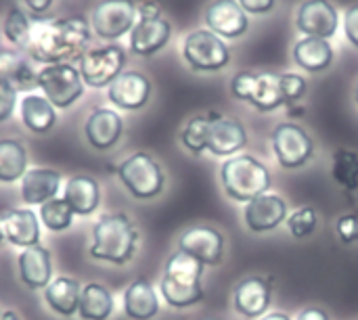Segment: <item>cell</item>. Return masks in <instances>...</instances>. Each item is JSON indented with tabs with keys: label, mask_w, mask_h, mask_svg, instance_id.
Returning a JSON list of instances; mask_svg holds the SVG:
<instances>
[{
	"label": "cell",
	"mask_w": 358,
	"mask_h": 320,
	"mask_svg": "<svg viewBox=\"0 0 358 320\" xmlns=\"http://www.w3.org/2000/svg\"><path fill=\"white\" fill-rule=\"evenodd\" d=\"M90 25L84 17L48 19L31 25L27 52L38 63H69L80 61L88 50Z\"/></svg>",
	"instance_id": "cell-1"
},
{
	"label": "cell",
	"mask_w": 358,
	"mask_h": 320,
	"mask_svg": "<svg viewBox=\"0 0 358 320\" xmlns=\"http://www.w3.org/2000/svg\"><path fill=\"white\" fill-rule=\"evenodd\" d=\"M138 247V228L124 212L101 216L92 226L90 258L115 266L128 264Z\"/></svg>",
	"instance_id": "cell-2"
},
{
	"label": "cell",
	"mask_w": 358,
	"mask_h": 320,
	"mask_svg": "<svg viewBox=\"0 0 358 320\" xmlns=\"http://www.w3.org/2000/svg\"><path fill=\"white\" fill-rule=\"evenodd\" d=\"M206 266L185 252H174L164 268V277L159 281V293L172 308H191L203 302L206 291L201 285Z\"/></svg>",
	"instance_id": "cell-3"
},
{
	"label": "cell",
	"mask_w": 358,
	"mask_h": 320,
	"mask_svg": "<svg viewBox=\"0 0 358 320\" xmlns=\"http://www.w3.org/2000/svg\"><path fill=\"white\" fill-rule=\"evenodd\" d=\"M220 184L227 193L237 203H250L252 199L264 195L273 187V176L271 170L254 155L250 153H239L220 166Z\"/></svg>",
	"instance_id": "cell-4"
},
{
	"label": "cell",
	"mask_w": 358,
	"mask_h": 320,
	"mask_svg": "<svg viewBox=\"0 0 358 320\" xmlns=\"http://www.w3.org/2000/svg\"><path fill=\"white\" fill-rule=\"evenodd\" d=\"M115 172L124 189L138 201H149L159 197L166 187V174L159 161L145 151H136L128 155L117 166Z\"/></svg>",
	"instance_id": "cell-5"
},
{
	"label": "cell",
	"mask_w": 358,
	"mask_h": 320,
	"mask_svg": "<svg viewBox=\"0 0 358 320\" xmlns=\"http://www.w3.org/2000/svg\"><path fill=\"white\" fill-rule=\"evenodd\" d=\"M182 59L197 73H216L229 67L231 48L227 40H222L208 27H199L185 36Z\"/></svg>",
	"instance_id": "cell-6"
},
{
	"label": "cell",
	"mask_w": 358,
	"mask_h": 320,
	"mask_svg": "<svg viewBox=\"0 0 358 320\" xmlns=\"http://www.w3.org/2000/svg\"><path fill=\"white\" fill-rule=\"evenodd\" d=\"M271 147L283 170H300L315 157V140L296 122H281L271 132Z\"/></svg>",
	"instance_id": "cell-7"
},
{
	"label": "cell",
	"mask_w": 358,
	"mask_h": 320,
	"mask_svg": "<svg viewBox=\"0 0 358 320\" xmlns=\"http://www.w3.org/2000/svg\"><path fill=\"white\" fill-rule=\"evenodd\" d=\"M84 86L80 69L71 63H52L38 71V88L55 109L71 107L84 94Z\"/></svg>",
	"instance_id": "cell-8"
},
{
	"label": "cell",
	"mask_w": 358,
	"mask_h": 320,
	"mask_svg": "<svg viewBox=\"0 0 358 320\" xmlns=\"http://www.w3.org/2000/svg\"><path fill=\"white\" fill-rule=\"evenodd\" d=\"M126 50L117 42L88 48L80 59V75L90 88H109V84L124 71Z\"/></svg>",
	"instance_id": "cell-9"
},
{
	"label": "cell",
	"mask_w": 358,
	"mask_h": 320,
	"mask_svg": "<svg viewBox=\"0 0 358 320\" xmlns=\"http://www.w3.org/2000/svg\"><path fill=\"white\" fill-rule=\"evenodd\" d=\"M138 21L134 0H103L92 10V29L101 40L115 42L130 34Z\"/></svg>",
	"instance_id": "cell-10"
},
{
	"label": "cell",
	"mask_w": 358,
	"mask_h": 320,
	"mask_svg": "<svg viewBox=\"0 0 358 320\" xmlns=\"http://www.w3.org/2000/svg\"><path fill=\"white\" fill-rule=\"evenodd\" d=\"M294 25L302 36L331 40L340 29V10L331 0H304L296 8Z\"/></svg>",
	"instance_id": "cell-11"
},
{
	"label": "cell",
	"mask_w": 358,
	"mask_h": 320,
	"mask_svg": "<svg viewBox=\"0 0 358 320\" xmlns=\"http://www.w3.org/2000/svg\"><path fill=\"white\" fill-rule=\"evenodd\" d=\"M203 23L222 40H239L250 31V15L237 0H212L203 8Z\"/></svg>",
	"instance_id": "cell-12"
},
{
	"label": "cell",
	"mask_w": 358,
	"mask_h": 320,
	"mask_svg": "<svg viewBox=\"0 0 358 320\" xmlns=\"http://www.w3.org/2000/svg\"><path fill=\"white\" fill-rule=\"evenodd\" d=\"M210 113V130H208V151L216 157H233L248 145V130L245 126L218 111Z\"/></svg>",
	"instance_id": "cell-13"
},
{
	"label": "cell",
	"mask_w": 358,
	"mask_h": 320,
	"mask_svg": "<svg viewBox=\"0 0 358 320\" xmlns=\"http://www.w3.org/2000/svg\"><path fill=\"white\" fill-rule=\"evenodd\" d=\"M153 86L151 80L143 71L124 69L107 88V96L111 105H115L122 111H138L143 109L151 99Z\"/></svg>",
	"instance_id": "cell-14"
},
{
	"label": "cell",
	"mask_w": 358,
	"mask_h": 320,
	"mask_svg": "<svg viewBox=\"0 0 358 320\" xmlns=\"http://www.w3.org/2000/svg\"><path fill=\"white\" fill-rule=\"evenodd\" d=\"M178 249L203 266H218L224 258V235L212 226H191L178 237Z\"/></svg>",
	"instance_id": "cell-15"
},
{
	"label": "cell",
	"mask_w": 358,
	"mask_h": 320,
	"mask_svg": "<svg viewBox=\"0 0 358 320\" xmlns=\"http://www.w3.org/2000/svg\"><path fill=\"white\" fill-rule=\"evenodd\" d=\"M287 203L277 193H264L245 203L243 210V222L252 233H271L279 228L287 220Z\"/></svg>",
	"instance_id": "cell-16"
},
{
	"label": "cell",
	"mask_w": 358,
	"mask_h": 320,
	"mask_svg": "<svg viewBox=\"0 0 358 320\" xmlns=\"http://www.w3.org/2000/svg\"><path fill=\"white\" fill-rule=\"evenodd\" d=\"M273 302V279L248 277L233 291V306L245 319H262Z\"/></svg>",
	"instance_id": "cell-17"
},
{
	"label": "cell",
	"mask_w": 358,
	"mask_h": 320,
	"mask_svg": "<svg viewBox=\"0 0 358 320\" xmlns=\"http://www.w3.org/2000/svg\"><path fill=\"white\" fill-rule=\"evenodd\" d=\"M124 134V119L115 109L96 107L84 124V136L96 151L113 149Z\"/></svg>",
	"instance_id": "cell-18"
},
{
	"label": "cell",
	"mask_w": 358,
	"mask_h": 320,
	"mask_svg": "<svg viewBox=\"0 0 358 320\" xmlns=\"http://www.w3.org/2000/svg\"><path fill=\"white\" fill-rule=\"evenodd\" d=\"M17 275L23 287L31 291H44L52 281V256L46 247H25L17 256Z\"/></svg>",
	"instance_id": "cell-19"
},
{
	"label": "cell",
	"mask_w": 358,
	"mask_h": 320,
	"mask_svg": "<svg viewBox=\"0 0 358 320\" xmlns=\"http://www.w3.org/2000/svg\"><path fill=\"white\" fill-rule=\"evenodd\" d=\"M130 50L138 57H153L168 46L172 40V23L166 17L157 19H138L132 27Z\"/></svg>",
	"instance_id": "cell-20"
},
{
	"label": "cell",
	"mask_w": 358,
	"mask_h": 320,
	"mask_svg": "<svg viewBox=\"0 0 358 320\" xmlns=\"http://www.w3.org/2000/svg\"><path fill=\"white\" fill-rule=\"evenodd\" d=\"M63 176L52 168H31L21 178V199L25 205H44L61 191Z\"/></svg>",
	"instance_id": "cell-21"
},
{
	"label": "cell",
	"mask_w": 358,
	"mask_h": 320,
	"mask_svg": "<svg viewBox=\"0 0 358 320\" xmlns=\"http://www.w3.org/2000/svg\"><path fill=\"white\" fill-rule=\"evenodd\" d=\"M4 239L15 247L40 245V218L29 208H13L2 212Z\"/></svg>",
	"instance_id": "cell-22"
},
{
	"label": "cell",
	"mask_w": 358,
	"mask_h": 320,
	"mask_svg": "<svg viewBox=\"0 0 358 320\" xmlns=\"http://www.w3.org/2000/svg\"><path fill=\"white\" fill-rule=\"evenodd\" d=\"M294 63L308 73H323L336 61V50L329 40L302 36L292 48Z\"/></svg>",
	"instance_id": "cell-23"
},
{
	"label": "cell",
	"mask_w": 358,
	"mask_h": 320,
	"mask_svg": "<svg viewBox=\"0 0 358 320\" xmlns=\"http://www.w3.org/2000/svg\"><path fill=\"white\" fill-rule=\"evenodd\" d=\"M63 199L76 216H90L101 205L99 180L88 174H76L65 182Z\"/></svg>",
	"instance_id": "cell-24"
},
{
	"label": "cell",
	"mask_w": 358,
	"mask_h": 320,
	"mask_svg": "<svg viewBox=\"0 0 358 320\" xmlns=\"http://www.w3.org/2000/svg\"><path fill=\"white\" fill-rule=\"evenodd\" d=\"M0 84L29 94L38 88V71L15 50H0Z\"/></svg>",
	"instance_id": "cell-25"
},
{
	"label": "cell",
	"mask_w": 358,
	"mask_h": 320,
	"mask_svg": "<svg viewBox=\"0 0 358 320\" xmlns=\"http://www.w3.org/2000/svg\"><path fill=\"white\" fill-rule=\"evenodd\" d=\"M159 312V298L147 279L132 281L124 291V314L132 320H151Z\"/></svg>",
	"instance_id": "cell-26"
},
{
	"label": "cell",
	"mask_w": 358,
	"mask_h": 320,
	"mask_svg": "<svg viewBox=\"0 0 358 320\" xmlns=\"http://www.w3.org/2000/svg\"><path fill=\"white\" fill-rule=\"evenodd\" d=\"M80 293H82L80 281H76L73 277H57L44 289V304L55 314L69 319V317L78 314Z\"/></svg>",
	"instance_id": "cell-27"
},
{
	"label": "cell",
	"mask_w": 358,
	"mask_h": 320,
	"mask_svg": "<svg viewBox=\"0 0 358 320\" xmlns=\"http://www.w3.org/2000/svg\"><path fill=\"white\" fill-rule=\"evenodd\" d=\"M19 113L23 126L34 134H46L57 124V109L44 94H25L19 103Z\"/></svg>",
	"instance_id": "cell-28"
},
{
	"label": "cell",
	"mask_w": 358,
	"mask_h": 320,
	"mask_svg": "<svg viewBox=\"0 0 358 320\" xmlns=\"http://www.w3.org/2000/svg\"><path fill=\"white\" fill-rule=\"evenodd\" d=\"M248 103L254 109H258L260 113H271V111H277V109L285 107L279 73H275V71H256V80H254Z\"/></svg>",
	"instance_id": "cell-29"
},
{
	"label": "cell",
	"mask_w": 358,
	"mask_h": 320,
	"mask_svg": "<svg viewBox=\"0 0 358 320\" xmlns=\"http://www.w3.org/2000/svg\"><path fill=\"white\" fill-rule=\"evenodd\" d=\"M115 302L111 291L101 283H86L80 293L78 317L82 320H109Z\"/></svg>",
	"instance_id": "cell-30"
},
{
	"label": "cell",
	"mask_w": 358,
	"mask_h": 320,
	"mask_svg": "<svg viewBox=\"0 0 358 320\" xmlns=\"http://www.w3.org/2000/svg\"><path fill=\"white\" fill-rule=\"evenodd\" d=\"M27 172V151L21 140L2 138L0 140V182L10 184L21 180Z\"/></svg>",
	"instance_id": "cell-31"
},
{
	"label": "cell",
	"mask_w": 358,
	"mask_h": 320,
	"mask_svg": "<svg viewBox=\"0 0 358 320\" xmlns=\"http://www.w3.org/2000/svg\"><path fill=\"white\" fill-rule=\"evenodd\" d=\"M331 178L346 191L358 189V153L352 149H336L331 155Z\"/></svg>",
	"instance_id": "cell-32"
},
{
	"label": "cell",
	"mask_w": 358,
	"mask_h": 320,
	"mask_svg": "<svg viewBox=\"0 0 358 320\" xmlns=\"http://www.w3.org/2000/svg\"><path fill=\"white\" fill-rule=\"evenodd\" d=\"M208 130H210V113L193 115L180 132L182 147L193 155L206 153L208 151Z\"/></svg>",
	"instance_id": "cell-33"
},
{
	"label": "cell",
	"mask_w": 358,
	"mask_h": 320,
	"mask_svg": "<svg viewBox=\"0 0 358 320\" xmlns=\"http://www.w3.org/2000/svg\"><path fill=\"white\" fill-rule=\"evenodd\" d=\"M73 216L76 214L71 212V208L67 205V201L63 197H55V199L46 201L44 205H40V212H38L40 222L52 233L67 231L73 222Z\"/></svg>",
	"instance_id": "cell-34"
},
{
	"label": "cell",
	"mask_w": 358,
	"mask_h": 320,
	"mask_svg": "<svg viewBox=\"0 0 358 320\" xmlns=\"http://www.w3.org/2000/svg\"><path fill=\"white\" fill-rule=\"evenodd\" d=\"M31 19L21 10V8H10L6 19H4V38L17 46V48H27V42H29V36H31Z\"/></svg>",
	"instance_id": "cell-35"
},
{
	"label": "cell",
	"mask_w": 358,
	"mask_h": 320,
	"mask_svg": "<svg viewBox=\"0 0 358 320\" xmlns=\"http://www.w3.org/2000/svg\"><path fill=\"white\" fill-rule=\"evenodd\" d=\"M287 224V231L292 233V237L296 239H306L310 237L315 231H317V224H319V216H317V210L310 208V205H304L296 212H292L285 220Z\"/></svg>",
	"instance_id": "cell-36"
},
{
	"label": "cell",
	"mask_w": 358,
	"mask_h": 320,
	"mask_svg": "<svg viewBox=\"0 0 358 320\" xmlns=\"http://www.w3.org/2000/svg\"><path fill=\"white\" fill-rule=\"evenodd\" d=\"M281 78V90L285 99V107H292L302 101V96L308 92V80L302 73L296 71H283L279 73Z\"/></svg>",
	"instance_id": "cell-37"
},
{
	"label": "cell",
	"mask_w": 358,
	"mask_h": 320,
	"mask_svg": "<svg viewBox=\"0 0 358 320\" xmlns=\"http://www.w3.org/2000/svg\"><path fill=\"white\" fill-rule=\"evenodd\" d=\"M336 235L344 245L358 243V214H344L336 222Z\"/></svg>",
	"instance_id": "cell-38"
},
{
	"label": "cell",
	"mask_w": 358,
	"mask_h": 320,
	"mask_svg": "<svg viewBox=\"0 0 358 320\" xmlns=\"http://www.w3.org/2000/svg\"><path fill=\"white\" fill-rule=\"evenodd\" d=\"M342 29H344V36L348 40L350 46H355L358 50V2L357 4H350L344 15H342Z\"/></svg>",
	"instance_id": "cell-39"
},
{
	"label": "cell",
	"mask_w": 358,
	"mask_h": 320,
	"mask_svg": "<svg viewBox=\"0 0 358 320\" xmlns=\"http://www.w3.org/2000/svg\"><path fill=\"white\" fill-rule=\"evenodd\" d=\"M237 2L248 15H256V17L271 15L277 8V0H237Z\"/></svg>",
	"instance_id": "cell-40"
},
{
	"label": "cell",
	"mask_w": 358,
	"mask_h": 320,
	"mask_svg": "<svg viewBox=\"0 0 358 320\" xmlns=\"http://www.w3.org/2000/svg\"><path fill=\"white\" fill-rule=\"evenodd\" d=\"M17 105V92L4 84H0V122H6Z\"/></svg>",
	"instance_id": "cell-41"
},
{
	"label": "cell",
	"mask_w": 358,
	"mask_h": 320,
	"mask_svg": "<svg viewBox=\"0 0 358 320\" xmlns=\"http://www.w3.org/2000/svg\"><path fill=\"white\" fill-rule=\"evenodd\" d=\"M136 13H138V19H157V17H164V8L155 0H143V2H138L136 4Z\"/></svg>",
	"instance_id": "cell-42"
},
{
	"label": "cell",
	"mask_w": 358,
	"mask_h": 320,
	"mask_svg": "<svg viewBox=\"0 0 358 320\" xmlns=\"http://www.w3.org/2000/svg\"><path fill=\"white\" fill-rule=\"evenodd\" d=\"M296 320H329V314L323 310V308H317V306H310V308H304Z\"/></svg>",
	"instance_id": "cell-43"
},
{
	"label": "cell",
	"mask_w": 358,
	"mask_h": 320,
	"mask_svg": "<svg viewBox=\"0 0 358 320\" xmlns=\"http://www.w3.org/2000/svg\"><path fill=\"white\" fill-rule=\"evenodd\" d=\"M23 2H25V6H27L34 15H42V13H46V10L52 6L55 0H23Z\"/></svg>",
	"instance_id": "cell-44"
},
{
	"label": "cell",
	"mask_w": 358,
	"mask_h": 320,
	"mask_svg": "<svg viewBox=\"0 0 358 320\" xmlns=\"http://www.w3.org/2000/svg\"><path fill=\"white\" fill-rule=\"evenodd\" d=\"M258 320H292L285 312H266L262 319H258Z\"/></svg>",
	"instance_id": "cell-45"
},
{
	"label": "cell",
	"mask_w": 358,
	"mask_h": 320,
	"mask_svg": "<svg viewBox=\"0 0 358 320\" xmlns=\"http://www.w3.org/2000/svg\"><path fill=\"white\" fill-rule=\"evenodd\" d=\"M0 320H21V319H19V314H17L15 310H4V312H0Z\"/></svg>",
	"instance_id": "cell-46"
},
{
	"label": "cell",
	"mask_w": 358,
	"mask_h": 320,
	"mask_svg": "<svg viewBox=\"0 0 358 320\" xmlns=\"http://www.w3.org/2000/svg\"><path fill=\"white\" fill-rule=\"evenodd\" d=\"M4 241V218H2V214H0V243Z\"/></svg>",
	"instance_id": "cell-47"
},
{
	"label": "cell",
	"mask_w": 358,
	"mask_h": 320,
	"mask_svg": "<svg viewBox=\"0 0 358 320\" xmlns=\"http://www.w3.org/2000/svg\"><path fill=\"white\" fill-rule=\"evenodd\" d=\"M355 103H357V107H358V82L355 84Z\"/></svg>",
	"instance_id": "cell-48"
},
{
	"label": "cell",
	"mask_w": 358,
	"mask_h": 320,
	"mask_svg": "<svg viewBox=\"0 0 358 320\" xmlns=\"http://www.w3.org/2000/svg\"><path fill=\"white\" fill-rule=\"evenodd\" d=\"M201 320H220V319H201Z\"/></svg>",
	"instance_id": "cell-49"
}]
</instances>
